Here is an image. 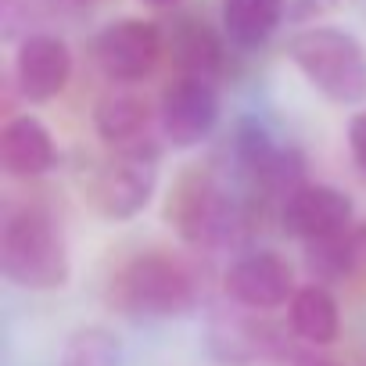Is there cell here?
I'll use <instances>...</instances> for the list:
<instances>
[{
  "label": "cell",
  "mask_w": 366,
  "mask_h": 366,
  "mask_svg": "<svg viewBox=\"0 0 366 366\" xmlns=\"http://www.w3.org/2000/svg\"><path fill=\"white\" fill-rule=\"evenodd\" d=\"M0 273L22 291H58L72 277L61 223L44 205L11 209L0 227Z\"/></svg>",
  "instance_id": "6da1fadb"
},
{
  "label": "cell",
  "mask_w": 366,
  "mask_h": 366,
  "mask_svg": "<svg viewBox=\"0 0 366 366\" xmlns=\"http://www.w3.org/2000/svg\"><path fill=\"white\" fill-rule=\"evenodd\" d=\"M287 58L305 76V83L330 104L352 108L366 101V47L348 29H302L291 36Z\"/></svg>",
  "instance_id": "7a4b0ae2"
},
{
  "label": "cell",
  "mask_w": 366,
  "mask_h": 366,
  "mask_svg": "<svg viewBox=\"0 0 366 366\" xmlns=\"http://www.w3.org/2000/svg\"><path fill=\"white\" fill-rule=\"evenodd\" d=\"M112 305L129 320H172L198 305V284L179 259L144 252L115 273Z\"/></svg>",
  "instance_id": "3957f363"
},
{
  "label": "cell",
  "mask_w": 366,
  "mask_h": 366,
  "mask_svg": "<svg viewBox=\"0 0 366 366\" xmlns=\"http://www.w3.org/2000/svg\"><path fill=\"white\" fill-rule=\"evenodd\" d=\"M169 219L176 223L179 237L187 244L216 248L237 234V227L244 223V209L212 172L194 169L176 183L169 202Z\"/></svg>",
  "instance_id": "277c9868"
},
{
  "label": "cell",
  "mask_w": 366,
  "mask_h": 366,
  "mask_svg": "<svg viewBox=\"0 0 366 366\" xmlns=\"http://www.w3.org/2000/svg\"><path fill=\"white\" fill-rule=\"evenodd\" d=\"M158 154L162 151L151 137L115 147V154L90 179V205L115 223L140 216L158 191Z\"/></svg>",
  "instance_id": "5b68a950"
},
{
  "label": "cell",
  "mask_w": 366,
  "mask_h": 366,
  "mask_svg": "<svg viewBox=\"0 0 366 366\" xmlns=\"http://www.w3.org/2000/svg\"><path fill=\"white\" fill-rule=\"evenodd\" d=\"M165 54V29L147 19H115L94 36V61L112 83H140Z\"/></svg>",
  "instance_id": "8992f818"
},
{
  "label": "cell",
  "mask_w": 366,
  "mask_h": 366,
  "mask_svg": "<svg viewBox=\"0 0 366 366\" xmlns=\"http://www.w3.org/2000/svg\"><path fill=\"white\" fill-rule=\"evenodd\" d=\"M219 122V94L212 86V79L202 76H176L158 101V126L162 137L179 147V151H191L198 144H205L212 137Z\"/></svg>",
  "instance_id": "52a82bcc"
},
{
  "label": "cell",
  "mask_w": 366,
  "mask_h": 366,
  "mask_svg": "<svg viewBox=\"0 0 366 366\" xmlns=\"http://www.w3.org/2000/svg\"><path fill=\"white\" fill-rule=\"evenodd\" d=\"M223 287L241 309H252V312L280 309L298 291L291 262L284 255L269 252V248H259V252H248V255L234 259L227 277H223Z\"/></svg>",
  "instance_id": "ba28073f"
},
{
  "label": "cell",
  "mask_w": 366,
  "mask_h": 366,
  "mask_svg": "<svg viewBox=\"0 0 366 366\" xmlns=\"http://www.w3.org/2000/svg\"><path fill=\"white\" fill-rule=\"evenodd\" d=\"M355 205L345 191L330 187V183H302L280 202V227L284 234L298 241H316L330 237L345 227H352Z\"/></svg>",
  "instance_id": "9c48e42d"
},
{
  "label": "cell",
  "mask_w": 366,
  "mask_h": 366,
  "mask_svg": "<svg viewBox=\"0 0 366 366\" xmlns=\"http://www.w3.org/2000/svg\"><path fill=\"white\" fill-rule=\"evenodd\" d=\"M72 79V51L58 33H26L15 54L19 94L33 104L54 101Z\"/></svg>",
  "instance_id": "30bf717a"
},
{
  "label": "cell",
  "mask_w": 366,
  "mask_h": 366,
  "mask_svg": "<svg viewBox=\"0 0 366 366\" xmlns=\"http://www.w3.org/2000/svg\"><path fill=\"white\" fill-rule=\"evenodd\" d=\"M54 162V137L36 115H15L4 122V129H0V169L11 179H36L51 172Z\"/></svg>",
  "instance_id": "8fae6325"
},
{
  "label": "cell",
  "mask_w": 366,
  "mask_h": 366,
  "mask_svg": "<svg viewBox=\"0 0 366 366\" xmlns=\"http://www.w3.org/2000/svg\"><path fill=\"white\" fill-rule=\"evenodd\" d=\"M165 51L183 76H202V79H216L227 61L223 36L205 19H194V15H176L169 22Z\"/></svg>",
  "instance_id": "7c38bea8"
},
{
  "label": "cell",
  "mask_w": 366,
  "mask_h": 366,
  "mask_svg": "<svg viewBox=\"0 0 366 366\" xmlns=\"http://www.w3.org/2000/svg\"><path fill=\"white\" fill-rule=\"evenodd\" d=\"M154 115L158 112H151L147 97L129 90V83H119L94 101V129L108 147H129L137 140H147Z\"/></svg>",
  "instance_id": "4fadbf2b"
},
{
  "label": "cell",
  "mask_w": 366,
  "mask_h": 366,
  "mask_svg": "<svg viewBox=\"0 0 366 366\" xmlns=\"http://www.w3.org/2000/svg\"><path fill=\"white\" fill-rule=\"evenodd\" d=\"M305 262L323 284L366 273V223H352L330 237L305 241Z\"/></svg>",
  "instance_id": "5bb4252c"
},
{
  "label": "cell",
  "mask_w": 366,
  "mask_h": 366,
  "mask_svg": "<svg viewBox=\"0 0 366 366\" xmlns=\"http://www.w3.org/2000/svg\"><path fill=\"white\" fill-rule=\"evenodd\" d=\"M287 320H291V330L312 348H323V345L337 341V330H341L337 302L323 284L298 287L295 298L287 302Z\"/></svg>",
  "instance_id": "9a60e30c"
},
{
  "label": "cell",
  "mask_w": 366,
  "mask_h": 366,
  "mask_svg": "<svg viewBox=\"0 0 366 366\" xmlns=\"http://www.w3.org/2000/svg\"><path fill=\"white\" fill-rule=\"evenodd\" d=\"M284 11V0H223V36L241 51H255L280 29Z\"/></svg>",
  "instance_id": "2e32d148"
},
{
  "label": "cell",
  "mask_w": 366,
  "mask_h": 366,
  "mask_svg": "<svg viewBox=\"0 0 366 366\" xmlns=\"http://www.w3.org/2000/svg\"><path fill=\"white\" fill-rule=\"evenodd\" d=\"M212 352L223 359V362H252V359H262L269 352L280 348L277 334L269 330V323H255V320H216L212 323Z\"/></svg>",
  "instance_id": "e0dca14e"
},
{
  "label": "cell",
  "mask_w": 366,
  "mask_h": 366,
  "mask_svg": "<svg viewBox=\"0 0 366 366\" xmlns=\"http://www.w3.org/2000/svg\"><path fill=\"white\" fill-rule=\"evenodd\" d=\"M61 366H119V337L104 327H79L65 341Z\"/></svg>",
  "instance_id": "ac0fdd59"
},
{
  "label": "cell",
  "mask_w": 366,
  "mask_h": 366,
  "mask_svg": "<svg viewBox=\"0 0 366 366\" xmlns=\"http://www.w3.org/2000/svg\"><path fill=\"white\" fill-rule=\"evenodd\" d=\"M348 151H352L355 165L366 172V108L355 112L352 122H348Z\"/></svg>",
  "instance_id": "d6986e66"
},
{
  "label": "cell",
  "mask_w": 366,
  "mask_h": 366,
  "mask_svg": "<svg viewBox=\"0 0 366 366\" xmlns=\"http://www.w3.org/2000/svg\"><path fill=\"white\" fill-rule=\"evenodd\" d=\"M291 366H341V362H334L330 355H323L316 348H298V352H291Z\"/></svg>",
  "instance_id": "ffe728a7"
},
{
  "label": "cell",
  "mask_w": 366,
  "mask_h": 366,
  "mask_svg": "<svg viewBox=\"0 0 366 366\" xmlns=\"http://www.w3.org/2000/svg\"><path fill=\"white\" fill-rule=\"evenodd\" d=\"M144 4H151V8H162V11H172V8H179L183 0H144Z\"/></svg>",
  "instance_id": "44dd1931"
}]
</instances>
